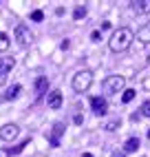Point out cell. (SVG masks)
Instances as JSON below:
<instances>
[{"label": "cell", "instance_id": "1", "mask_svg": "<svg viewBox=\"0 0 150 157\" xmlns=\"http://www.w3.org/2000/svg\"><path fill=\"white\" fill-rule=\"evenodd\" d=\"M133 40H135V31L130 27H119V29H115L113 36L108 38V49L113 53H122V51L130 49Z\"/></svg>", "mask_w": 150, "mask_h": 157}, {"label": "cell", "instance_id": "2", "mask_svg": "<svg viewBox=\"0 0 150 157\" xmlns=\"http://www.w3.org/2000/svg\"><path fill=\"white\" fill-rule=\"evenodd\" d=\"M91 84H93V73H91L88 69L77 71V73L73 75V80H71V86H73L75 93H84V91H88Z\"/></svg>", "mask_w": 150, "mask_h": 157}, {"label": "cell", "instance_id": "3", "mask_svg": "<svg viewBox=\"0 0 150 157\" xmlns=\"http://www.w3.org/2000/svg\"><path fill=\"white\" fill-rule=\"evenodd\" d=\"M126 86V78L124 75H108L104 82H102V89L106 95H117L119 91H124Z\"/></svg>", "mask_w": 150, "mask_h": 157}, {"label": "cell", "instance_id": "4", "mask_svg": "<svg viewBox=\"0 0 150 157\" xmlns=\"http://www.w3.org/2000/svg\"><path fill=\"white\" fill-rule=\"evenodd\" d=\"M13 38L20 47H31V42H33V33H31V29L27 25H18L13 31Z\"/></svg>", "mask_w": 150, "mask_h": 157}, {"label": "cell", "instance_id": "5", "mask_svg": "<svg viewBox=\"0 0 150 157\" xmlns=\"http://www.w3.org/2000/svg\"><path fill=\"white\" fill-rule=\"evenodd\" d=\"M18 135H20L18 124H5V126H0V140L2 142H13Z\"/></svg>", "mask_w": 150, "mask_h": 157}, {"label": "cell", "instance_id": "6", "mask_svg": "<svg viewBox=\"0 0 150 157\" xmlns=\"http://www.w3.org/2000/svg\"><path fill=\"white\" fill-rule=\"evenodd\" d=\"M91 109H93V113L95 115H106L108 113V102H106V98H102V95H95V98H91Z\"/></svg>", "mask_w": 150, "mask_h": 157}, {"label": "cell", "instance_id": "7", "mask_svg": "<svg viewBox=\"0 0 150 157\" xmlns=\"http://www.w3.org/2000/svg\"><path fill=\"white\" fill-rule=\"evenodd\" d=\"M13 64H16V60H13V58H9V56H2V58H0V86L5 84L7 73L13 69Z\"/></svg>", "mask_w": 150, "mask_h": 157}, {"label": "cell", "instance_id": "8", "mask_svg": "<svg viewBox=\"0 0 150 157\" xmlns=\"http://www.w3.org/2000/svg\"><path fill=\"white\" fill-rule=\"evenodd\" d=\"M64 131H66V126H64L62 122H55L53 128H51V133H49V144L51 146H60V137L64 135Z\"/></svg>", "mask_w": 150, "mask_h": 157}, {"label": "cell", "instance_id": "9", "mask_svg": "<svg viewBox=\"0 0 150 157\" xmlns=\"http://www.w3.org/2000/svg\"><path fill=\"white\" fill-rule=\"evenodd\" d=\"M137 44H139V47L150 44V22H146L141 29L137 31Z\"/></svg>", "mask_w": 150, "mask_h": 157}, {"label": "cell", "instance_id": "10", "mask_svg": "<svg viewBox=\"0 0 150 157\" xmlns=\"http://www.w3.org/2000/svg\"><path fill=\"white\" fill-rule=\"evenodd\" d=\"M47 104H49V109H53V111L60 109V106H62V93H60V91H51Z\"/></svg>", "mask_w": 150, "mask_h": 157}, {"label": "cell", "instance_id": "11", "mask_svg": "<svg viewBox=\"0 0 150 157\" xmlns=\"http://www.w3.org/2000/svg\"><path fill=\"white\" fill-rule=\"evenodd\" d=\"M130 9L135 13H148L150 11V0H135V2H130Z\"/></svg>", "mask_w": 150, "mask_h": 157}, {"label": "cell", "instance_id": "12", "mask_svg": "<svg viewBox=\"0 0 150 157\" xmlns=\"http://www.w3.org/2000/svg\"><path fill=\"white\" fill-rule=\"evenodd\" d=\"M33 89H36V93H38V98H40V95H44V93L49 91V80H47L44 75L36 78V84H33Z\"/></svg>", "mask_w": 150, "mask_h": 157}, {"label": "cell", "instance_id": "13", "mask_svg": "<svg viewBox=\"0 0 150 157\" xmlns=\"http://www.w3.org/2000/svg\"><path fill=\"white\" fill-rule=\"evenodd\" d=\"M20 91H22V84H13V86H11V89H9V91L5 93V95H2V100H5V102L16 100V98L20 95Z\"/></svg>", "mask_w": 150, "mask_h": 157}, {"label": "cell", "instance_id": "14", "mask_svg": "<svg viewBox=\"0 0 150 157\" xmlns=\"http://www.w3.org/2000/svg\"><path fill=\"white\" fill-rule=\"evenodd\" d=\"M122 151H124V153H135V151H139V137H128Z\"/></svg>", "mask_w": 150, "mask_h": 157}, {"label": "cell", "instance_id": "15", "mask_svg": "<svg viewBox=\"0 0 150 157\" xmlns=\"http://www.w3.org/2000/svg\"><path fill=\"white\" fill-rule=\"evenodd\" d=\"M27 144H31V140H24L22 144L13 146V148H7V151H2V153H0V155H2V157H5V155H18V153H22V151H24V146H27Z\"/></svg>", "mask_w": 150, "mask_h": 157}, {"label": "cell", "instance_id": "16", "mask_svg": "<svg viewBox=\"0 0 150 157\" xmlns=\"http://www.w3.org/2000/svg\"><path fill=\"white\" fill-rule=\"evenodd\" d=\"M9 47H11V40H9V36L5 31H0V53H5Z\"/></svg>", "mask_w": 150, "mask_h": 157}, {"label": "cell", "instance_id": "17", "mask_svg": "<svg viewBox=\"0 0 150 157\" xmlns=\"http://www.w3.org/2000/svg\"><path fill=\"white\" fill-rule=\"evenodd\" d=\"M86 13H88V9L84 7V5H77V7L73 9V18H75V20H82V18H86Z\"/></svg>", "mask_w": 150, "mask_h": 157}, {"label": "cell", "instance_id": "18", "mask_svg": "<svg viewBox=\"0 0 150 157\" xmlns=\"http://www.w3.org/2000/svg\"><path fill=\"white\" fill-rule=\"evenodd\" d=\"M133 100H135V91H133V89H124V93H122V102L128 104V102H133Z\"/></svg>", "mask_w": 150, "mask_h": 157}, {"label": "cell", "instance_id": "19", "mask_svg": "<svg viewBox=\"0 0 150 157\" xmlns=\"http://www.w3.org/2000/svg\"><path fill=\"white\" fill-rule=\"evenodd\" d=\"M144 115V117H150V100H146L144 104H141V111H139Z\"/></svg>", "mask_w": 150, "mask_h": 157}, {"label": "cell", "instance_id": "20", "mask_svg": "<svg viewBox=\"0 0 150 157\" xmlns=\"http://www.w3.org/2000/svg\"><path fill=\"white\" fill-rule=\"evenodd\" d=\"M106 131H117L119 128V120H111V122H106V126H104Z\"/></svg>", "mask_w": 150, "mask_h": 157}, {"label": "cell", "instance_id": "21", "mask_svg": "<svg viewBox=\"0 0 150 157\" xmlns=\"http://www.w3.org/2000/svg\"><path fill=\"white\" fill-rule=\"evenodd\" d=\"M31 20H33V22H42V20H44V13H42L40 9H36V11L31 13Z\"/></svg>", "mask_w": 150, "mask_h": 157}, {"label": "cell", "instance_id": "22", "mask_svg": "<svg viewBox=\"0 0 150 157\" xmlns=\"http://www.w3.org/2000/svg\"><path fill=\"white\" fill-rule=\"evenodd\" d=\"M91 40H93V42H99V31H93V33H91Z\"/></svg>", "mask_w": 150, "mask_h": 157}, {"label": "cell", "instance_id": "23", "mask_svg": "<svg viewBox=\"0 0 150 157\" xmlns=\"http://www.w3.org/2000/svg\"><path fill=\"white\" fill-rule=\"evenodd\" d=\"M113 157H126V153H124V151H115Z\"/></svg>", "mask_w": 150, "mask_h": 157}, {"label": "cell", "instance_id": "24", "mask_svg": "<svg viewBox=\"0 0 150 157\" xmlns=\"http://www.w3.org/2000/svg\"><path fill=\"white\" fill-rule=\"evenodd\" d=\"M144 89H148V91H150V78H146V80H144Z\"/></svg>", "mask_w": 150, "mask_h": 157}, {"label": "cell", "instance_id": "25", "mask_svg": "<svg viewBox=\"0 0 150 157\" xmlns=\"http://www.w3.org/2000/svg\"><path fill=\"white\" fill-rule=\"evenodd\" d=\"M82 157H93V155H91V153H84V155H82Z\"/></svg>", "mask_w": 150, "mask_h": 157}, {"label": "cell", "instance_id": "26", "mask_svg": "<svg viewBox=\"0 0 150 157\" xmlns=\"http://www.w3.org/2000/svg\"><path fill=\"white\" fill-rule=\"evenodd\" d=\"M148 62H150V53H148Z\"/></svg>", "mask_w": 150, "mask_h": 157}, {"label": "cell", "instance_id": "27", "mask_svg": "<svg viewBox=\"0 0 150 157\" xmlns=\"http://www.w3.org/2000/svg\"><path fill=\"white\" fill-rule=\"evenodd\" d=\"M148 137H150V131H148Z\"/></svg>", "mask_w": 150, "mask_h": 157}]
</instances>
